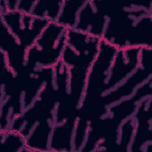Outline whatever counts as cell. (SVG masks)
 <instances>
[{
	"mask_svg": "<svg viewBox=\"0 0 152 152\" xmlns=\"http://www.w3.org/2000/svg\"><path fill=\"white\" fill-rule=\"evenodd\" d=\"M66 29L56 21H50L34 43L26 50V69L52 67L61 59L66 44Z\"/></svg>",
	"mask_w": 152,
	"mask_h": 152,
	"instance_id": "cell-1",
	"label": "cell"
},
{
	"mask_svg": "<svg viewBox=\"0 0 152 152\" xmlns=\"http://www.w3.org/2000/svg\"><path fill=\"white\" fill-rule=\"evenodd\" d=\"M57 104L58 97L53 83V71L36 99L12 121L8 130L19 132L26 138L37 122L45 120L55 122Z\"/></svg>",
	"mask_w": 152,
	"mask_h": 152,
	"instance_id": "cell-2",
	"label": "cell"
},
{
	"mask_svg": "<svg viewBox=\"0 0 152 152\" xmlns=\"http://www.w3.org/2000/svg\"><path fill=\"white\" fill-rule=\"evenodd\" d=\"M117 50L113 45L101 38L98 52L88 70L86 88L80 108L91 106L100 101L104 93L109 70Z\"/></svg>",
	"mask_w": 152,
	"mask_h": 152,
	"instance_id": "cell-3",
	"label": "cell"
},
{
	"mask_svg": "<svg viewBox=\"0 0 152 152\" xmlns=\"http://www.w3.org/2000/svg\"><path fill=\"white\" fill-rule=\"evenodd\" d=\"M151 77H152V48L142 47L140 52L138 67L119 86L104 93L100 99L101 104L107 107L131 96L140 86Z\"/></svg>",
	"mask_w": 152,
	"mask_h": 152,
	"instance_id": "cell-4",
	"label": "cell"
},
{
	"mask_svg": "<svg viewBox=\"0 0 152 152\" xmlns=\"http://www.w3.org/2000/svg\"><path fill=\"white\" fill-rule=\"evenodd\" d=\"M0 20L8 28L26 50L39 37L50 22L18 10L0 13Z\"/></svg>",
	"mask_w": 152,
	"mask_h": 152,
	"instance_id": "cell-5",
	"label": "cell"
},
{
	"mask_svg": "<svg viewBox=\"0 0 152 152\" xmlns=\"http://www.w3.org/2000/svg\"><path fill=\"white\" fill-rule=\"evenodd\" d=\"M148 13L144 10L133 7L116 12L107 18L102 36L106 42L118 49L128 47V42L132 28L136 21Z\"/></svg>",
	"mask_w": 152,
	"mask_h": 152,
	"instance_id": "cell-6",
	"label": "cell"
},
{
	"mask_svg": "<svg viewBox=\"0 0 152 152\" xmlns=\"http://www.w3.org/2000/svg\"><path fill=\"white\" fill-rule=\"evenodd\" d=\"M142 47L129 46L118 49L109 70L104 93L122 83L138 67Z\"/></svg>",
	"mask_w": 152,
	"mask_h": 152,
	"instance_id": "cell-7",
	"label": "cell"
},
{
	"mask_svg": "<svg viewBox=\"0 0 152 152\" xmlns=\"http://www.w3.org/2000/svg\"><path fill=\"white\" fill-rule=\"evenodd\" d=\"M152 96L139 103L132 115L135 129L129 152H144L145 146L152 143Z\"/></svg>",
	"mask_w": 152,
	"mask_h": 152,
	"instance_id": "cell-8",
	"label": "cell"
},
{
	"mask_svg": "<svg viewBox=\"0 0 152 152\" xmlns=\"http://www.w3.org/2000/svg\"><path fill=\"white\" fill-rule=\"evenodd\" d=\"M0 23L1 27L0 49L4 52L7 62L11 69L17 75H21L27 72L26 69V49L21 45L3 21L0 20Z\"/></svg>",
	"mask_w": 152,
	"mask_h": 152,
	"instance_id": "cell-9",
	"label": "cell"
},
{
	"mask_svg": "<svg viewBox=\"0 0 152 152\" xmlns=\"http://www.w3.org/2000/svg\"><path fill=\"white\" fill-rule=\"evenodd\" d=\"M53 83L58 97L55 123H61L75 116L71 111L68 101V68L61 60L53 66Z\"/></svg>",
	"mask_w": 152,
	"mask_h": 152,
	"instance_id": "cell-10",
	"label": "cell"
},
{
	"mask_svg": "<svg viewBox=\"0 0 152 152\" xmlns=\"http://www.w3.org/2000/svg\"><path fill=\"white\" fill-rule=\"evenodd\" d=\"M107 21V17L96 8L92 1L86 0L78 14L74 28L102 38Z\"/></svg>",
	"mask_w": 152,
	"mask_h": 152,
	"instance_id": "cell-11",
	"label": "cell"
},
{
	"mask_svg": "<svg viewBox=\"0 0 152 152\" xmlns=\"http://www.w3.org/2000/svg\"><path fill=\"white\" fill-rule=\"evenodd\" d=\"M77 116L53 125L49 142V150L53 151H73V140Z\"/></svg>",
	"mask_w": 152,
	"mask_h": 152,
	"instance_id": "cell-12",
	"label": "cell"
},
{
	"mask_svg": "<svg viewBox=\"0 0 152 152\" xmlns=\"http://www.w3.org/2000/svg\"><path fill=\"white\" fill-rule=\"evenodd\" d=\"M66 43L79 53L93 59L98 50L101 37L74 28L66 29Z\"/></svg>",
	"mask_w": 152,
	"mask_h": 152,
	"instance_id": "cell-13",
	"label": "cell"
},
{
	"mask_svg": "<svg viewBox=\"0 0 152 152\" xmlns=\"http://www.w3.org/2000/svg\"><path fill=\"white\" fill-rule=\"evenodd\" d=\"M55 122L51 120L37 122L25 138L26 151L49 150V142Z\"/></svg>",
	"mask_w": 152,
	"mask_h": 152,
	"instance_id": "cell-14",
	"label": "cell"
},
{
	"mask_svg": "<svg viewBox=\"0 0 152 152\" xmlns=\"http://www.w3.org/2000/svg\"><path fill=\"white\" fill-rule=\"evenodd\" d=\"M152 13L140 17L134 23L130 33L128 47L152 48Z\"/></svg>",
	"mask_w": 152,
	"mask_h": 152,
	"instance_id": "cell-15",
	"label": "cell"
},
{
	"mask_svg": "<svg viewBox=\"0 0 152 152\" xmlns=\"http://www.w3.org/2000/svg\"><path fill=\"white\" fill-rule=\"evenodd\" d=\"M62 4L63 0H36L31 14L49 21H56L61 13Z\"/></svg>",
	"mask_w": 152,
	"mask_h": 152,
	"instance_id": "cell-16",
	"label": "cell"
},
{
	"mask_svg": "<svg viewBox=\"0 0 152 152\" xmlns=\"http://www.w3.org/2000/svg\"><path fill=\"white\" fill-rule=\"evenodd\" d=\"M86 0H63L61 13L56 22L67 29L74 28L76 25L78 14Z\"/></svg>",
	"mask_w": 152,
	"mask_h": 152,
	"instance_id": "cell-17",
	"label": "cell"
},
{
	"mask_svg": "<svg viewBox=\"0 0 152 152\" xmlns=\"http://www.w3.org/2000/svg\"><path fill=\"white\" fill-rule=\"evenodd\" d=\"M0 136L2 152L26 151L25 138L19 132L7 130Z\"/></svg>",
	"mask_w": 152,
	"mask_h": 152,
	"instance_id": "cell-18",
	"label": "cell"
},
{
	"mask_svg": "<svg viewBox=\"0 0 152 152\" xmlns=\"http://www.w3.org/2000/svg\"><path fill=\"white\" fill-rule=\"evenodd\" d=\"M135 129V121L131 117L121 125L119 129L118 140L116 151L129 152L130 146L132 141Z\"/></svg>",
	"mask_w": 152,
	"mask_h": 152,
	"instance_id": "cell-19",
	"label": "cell"
},
{
	"mask_svg": "<svg viewBox=\"0 0 152 152\" xmlns=\"http://www.w3.org/2000/svg\"><path fill=\"white\" fill-rule=\"evenodd\" d=\"M36 0L28 1V0H18L17 9L19 11H23L26 13L31 14L33 7L34 5Z\"/></svg>",
	"mask_w": 152,
	"mask_h": 152,
	"instance_id": "cell-20",
	"label": "cell"
}]
</instances>
